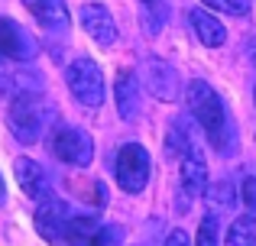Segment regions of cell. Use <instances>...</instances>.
Here are the masks:
<instances>
[{
  "label": "cell",
  "mask_w": 256,
  "mask_h": 246,
  "mask_svg": "<svg viewBox=\"0 0 256 246\" xmlns=\"http://www.w3.org/2000/svg\"><path fill=\"white\" fill-rule=\"evenodd\" d=\"M188 110H192V117L201 123L204 136L211 139V146L220 152V156L234 152V146H237V133H234L230 114H227L220 94L208 81H192V84H188Z\"/></svg>",
  "instance_id": "1"
},
{
  "label": "cell",
  "mask_w": 256,
  "mask_h": 246,
  "mask_svg": "<svg viewBox=\"0 0 256 246\" xmlns=\"http://www.w3.org/2000/svg\"><path fill=\"white\" fill-rule=\"evenodd\" d=\"M56 120V107L46 101L39 91H23L10 101L6 110V126L23 146H32L46 136V130Z\"/></svg>",
  "instance_id": "2"
},
{
  "label": "cell",
  "mask_w": 256,
  "mask_h": 246,
  "mask_svg": "<svg viewBox=\"0 0 256 246\" xmlns=\"http://www.w3.org/2000/svg\"><path fill=\"white\" fill-rule=\"evenodd\" d=\"M65 81H68V91L78 104L84 107H100L104 104V75H100V65L94 58H75L65 71Z\"/></svg>",
  "instance_id": "3"
},
{
  "label": "cell",
  "mask_w": 256,
  "mask_h": 246,
  "mask_svg": "<svg viewBox=\"0 0 256 246\" xmlns=\"http://www.w3.org/2000/svg\"><path fill=\"white\" fill-rule=\"evenodd\" d=\"M49 149L58 162L75 165V169H88L94 159V139H91V133L78 130V126H58L49 136Z\"/></svg>",
  "instance_id": "4"
},
{
  "label": "cell",
  "mask_w": 256,
  "mask_h": 246,
  "mask_svg": "<svg viewBox=\"0 0 256 246\" xmlns=\"http://www.w3.org/2000/svg\"><path fill=\"white\" fill-rule=\"evenodd\" d=\"M114 175H117V185L126 191V195H140V191L146 188V182H150V152H146L140 143L120 146Z\"/></svg>",
  "instance_id": "5"
},
{
  "label": "cell",
  "mask_w": 256,
  "mask_h": 246,
  "mask_svg": "<svg viewBox=\"0 0 256 246\" xmlns=\"http://www.w3.org/2000/svg\"><path fill=\"white\" fill-rule=\"evenodd\" d=\"M143 84L159 101H178V94H182L178 71H175L166 58H156V55H150L143 62Z\"/></svg>",
  "instance_id": "6"
},
{
  "label": "cell",
  "mask_w": 256,
  "mask_h": 246,
  "mask_svg": "<svg viewBox=\"0 0 256 246\" xmlns=\"http://www.w3.org/2000/svg\"><path fill=\"white\" fill-rule=\"evenodd\" d=\"M68 221L72 217H68V204L65 201H58V198H52V195H46L42 201H39V208H36V230H39V237H42L46 243H62Z\"/></svg>",
  "instance_id": "7"
},
{
  "label": "cell",
  "mask_w": 256,
  "mask_h": 246,
  "mask_svg": "<svg viewBox=\"0 0 256 246\" xmlns=\"http://www.w3.org/2000/svg\"><path fill=\"white\" fill-rule=\"evenodd\" d=\"M36 52H39L36 39L16 19L0 16V55L13 58V62H30V58H36Z\"/></svg>",
  "instance_id": "8"
},
{
  "label": "cell",
  "mask_w": 256,
  "mask_h": 246,
  "mask_svg": "<svg viewBox=\"0 0 256 246\" xmlns=\"http://www.w3.org/2000/svg\"><path fill=\"white\" fill-rule=\"evenodd\" d=\"M78 19H82V26H84V32L94 39L98 45H114L117 42V23H114V16H110V10L107 6H100V3H84L82 6V13H78Z\"/></svg>",
  "instance_id": "9"
},
{
  "label": "cell",
  "mask_w": 256,
  "mask_h": 246,
  "mask_svg": "<svg viewBox=\"0 0 256 246\" xmlns=\"http://www.w3.org/2000/svg\"><path fill=\"white\" fill-rule=\"evenodd\" d=\"M13 175H16L23 195H30V201H42V198L49 195V175H46V169L36 159L20 156L16 162H13Z\"/></svg>",
  "instance_id": "10"
},
{
  "label": "cell",
  "mask_w": 256,
  "mask_h": 246,
  "mask_svg": "<svg viewBox=\"0 0 256 246\" xmlns=\"http://www.w3.org/2000/svg\"><path fill=\"white\" fill-rule=\"evenodd\" d=\"M182 191L185 198H201L208 191V165L198 146H192L182 159Z\"/></svg>",
  "instance_id": "11"
},
{
  "label": "cell",
  "mask_w": 256,
  "mask_h": 246,
  "mask_svg": "<svg viewBox=\"0 0 256 246\" xmlns=\"http://www.w3.org/2000/svg\"><path fill=\"white\" fill-rule=\"evenodd\" d=\"M188 19H192L194 32H198L201 45H208V49H218V45L227 42V29L220 19H214V10H208V6H194L192 13H188Z\"/></svg>",
  "instance_id": "12"
},
{
  "label": "cell",
  "mask_w": 256,
  "mask_h": 246,
  "mask_svg": "<svg viewBox=\"0 0 256 246\" xmlns=\"http://www.w3.org/2000/svg\"><path fill=\"white\" fill-rule=\"evenodd\" d=\"M114 101H117V114L124 120H133L140 110V78L133 71H120L114 81Z\"/></svg>",
  "instance_id": "13"
},
{
  "label": "cell",
  "mask_w": 256,
  "mask_h": 246,
  "mask_svg": "<svg viewBox=\"0 0 256 246\" xmlns=\"http://www.w3.org/2000/svg\"><path fill=\"white\" fill-rule=\"evenodd\" d=\"M30 6V13L52 32H65L68 29V6L65 0H23Z\"/></svg>",
  "instance_id": "14"
},
{
  "label": "cell",
  "mask_w": 256,
  "mask_h": 246,
  "mask_svg": "<svg viewBox=\"0 0 256 246\" xmlns=\"http://www.w3.org/2000/svg\"><path fill=\"white\" fill-rule=\"evenodd\" d=\"M100 224L94 217H72L68 227H65V237H62V246H91L94 237H98Z\"/></svg>",
  "instance_id": "15"
},
{
  "label": "cell",
  "mask_w": 256,
  "mask_h": 246,
  "mask_svg": "<svg viewBox=\"0 0 256 246\" xmlns=\"http://www.w3.org/2000/svg\"><path fill=\"white\" fill-rule=\"evenodd\" d=\"M224 246H256V221L253 214H244L227 227Z\"/></svg>",
  "instance_id": "16"
},
{
  "label": "cell",
  "mask_w": 256,
  "mask_h": 246,
  "mask_svg": "<svg viewBox=\"0 0 256 246\" xmlns=\"http://www.w3.org/2000/svg\"><path fill=\"white\" fill-rule=\"evenodd\" d=\"M166 16H169V10H166L162 0H146L143 3V29H146V36H159V29L166 26Z\"/></svg>",
  "instance_id": "17"
},
{
  "label": "cell",
  "mask_w": 256,
  "mask_h": 246,
  "mask_svg": "<svg viewBox=\"0 0 256 246\" xmlns=\"http://www.w3.org/2000/svg\"><path fill=\"white\" fill-rule=\"evenodd\" d=\"M188 149H192V136H188L185 120H172L169 136H166V156H182Z\"/></svg>",
  "instance_id": "18"
},
{
  "label": "cell",
  "mask_w": 256,
  "mask_h": 246,
  "mask_svg": "<svg viewBox=\"0 0 256 246\" xmlns=\"http://www.w3.org/2000/svg\"><path fill=\"white\" fill-rule=\"evenodd\" d=\"M208 10L227 13V16H246L250 13V0H201Z\"/></svg>",
  "instance_id": "19"
},
{
  "label": "cell",
  "mask_w": 256,
  "mask_h": 246,
  "mask_svg": "<svg viewBox=\"0 0 256 246\" xmlns=\"http://www.w3.org/2000/svg\"><path fill=\"white\" fill-rule=\"evenodd\" d=\"M194 246H218V217H214V214H208L204 221H201Z\"/></svg>",
  "instance_id": "20"
},
{
  "label": "cell",
  "mask_w": 256,
  "mask_h": 246,
  "mask_svg": "<svg viewBox=\"0 0 256 246\" xmlns=\"http://www.w3.org/2000/svg\"><path fill=\"white\" fill-rule=\"evenodd\" d=\"M120 240H124V230L114 227V224H107V227L98 230V237H94L91 246H120Z\"/></svg>",
  "instance_id": "21"
},
{
  "label": "cell",
  "mask_w": 256,
  "mask_h": 246,
  "mask_svg": "<svg viewBox=\"0 0 256 246\" xmlns=\"http://www.w3.org/2000/svg\"><path fill=\"white\" fill-rule=\"evenodd\" d=\"M240 201L246 204V211L256 214V175H246L244 185H240Z\"/></svg>",
  "instance_id": "22"
},
{
  "label": "cell",
  "mask_w": 256,
  "mask_h": 246,
  "mask_svg": "<svg viewBox=\"0 0 256 246\" xmlns=\"http://www.w3.org/2000/svg\"><path fill=\"white\" fill-rule=\"evenodd\" d=\"M208 195L214 198V204H218V208H227V204L234 201V191H230V185H214V188L208 191Z\"/></svg>",
  "instance_id": "23"
},
{
  "label": "cell",
  "mask_w": 256,
  "mask_h": 246,
  "mask_svg": "<svg viewBox=\"0 0 256 246\" xmlns=\"http://www.w3.org/2000/svg\"><path fill=\"white\" fill-rule=\"evenodd\" d=\"M166 246H192V243H188L185 230H172V234H169V240H166Z\"/></svg>",
  "instance_id": "24"
},
{
  "label": "cell",
  "mask_w": 256,
  "mask_h": 246,
  "mask_svg": "<svg viewBox=\"0 0 256 246\" xmlns=\"http://www.w3.org/2000/svg\"><path fill=\"white\" fill-rule=\"evenodd\" d=\"M6 201V185H4V175H0V204Z\"/></svg>",
  "instance_id": "25"
},
{
  "label": "cell",
  "mask_w": 256,
  "mask_h": 246,
  "mask_svg": "<svg viewBox=\"0 0 256 246\" xmlns=\"http://www.w3.org/2000/svg\"><path fill=\"white\" fill-rule=\"evenodd\" d=\"M250 55H253V65H256V42H253V49H250Z\"/></svg>",
  "instance_id": "26"
},
{
  "label": "cell",
  "mask_w": 256,
  "mask_h": 246,
  "mask_svg": "<svg viewBox=\"0 0 256 246\" xmlns=\"http://www.w3.org/2000/svg\"><path fill=\"white\" fill-rule=\"evenodd\" d=\"M140 3H146V0H140Z\"/></svg>",
  "instance_id": "27"
}]
</instances>
